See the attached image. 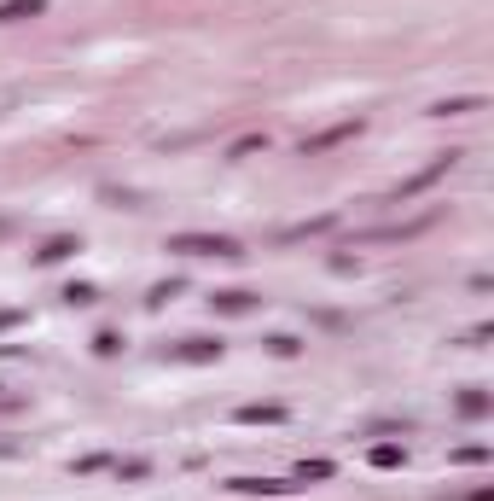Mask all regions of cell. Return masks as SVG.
<instances>
[{
	"mask_svg": "<svg viewBox=\"0 0 494 501\" xmlns=\"http://www.w3.org/2000/svg\"><path fill=\"white\" fill-rule=\"evenodd\" d=\"M175 251H192V256H233L239 245H233V239H175Z\"/></svg>",
	"mask_w": 494,
	"mask_h": 501,
	"instance_id": "1",
	"label": "cell"
}]
</instances>
